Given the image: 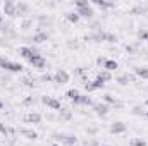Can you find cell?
Masks as SVG:
<instances>
[{
	"instance_id": "22",
	"label": "cell",
	"mask_w": 148,
	"mask_h": 146,
	"mask_svg": "<svg viewBox=\"0 0 148 146\" xmlns=\"http://www.w3.org/2000/svg\"><path fill=\"white\" fill-rule=\"evenodd\" d=\"M21 134L26 136L28 139H36L38 138V134L35 132V131H31V129H21Z\"/></svg>"
},
{
	"instance_id": "15",
	"label": "cell",
	"mask_w": 148,
	"mask_h": 146,
	"mask_svg": "<svg viewBox=\"0 0 148 146\" xmlns=\"http://www.w3.org/2000/svg\"><path fill=\"white\" fill-rule=\"evenodd\" d=\"M76 105H84V107H90V105H91V107H93L95 103H93V100H91V98H90L88 95H81Z\"/></svg>"
},
{
	"instance_id": "11",
	"label": "cell",
	"mask_w": 148,
	"mask_h": 146,
	"mask_svg": "<svg viewBox=\"0 0 148 146\" xmlns=\"http://www.w3.org/2000/svg\"><path fill=\"white\" fill-rule=\"evenodd\" d=\"M102 65H103V71H109V72L115 71V69L119 67V64H117L115 60H110V59H105V60L102 62Z\"/></svg>"
},
{
	"instance_id": "26",
	"label": "cell",
	"mask_w": 148,
	"mask_h": 146,
	"mask_svg": "<svg viewBox=\"0 0 148 146\" xmlns=\"http://www.w3.org/2000/svg\"><path fill=\"white\" fill-rule=\"evenodd\" d=\"M131 12H133V14H143V12H147V7H145V5H138V7H134Z\"/></svg>"
},
{
	"instance_id": "32",
	"label": "cell",
	"mask_w": 148,
	"mask_h": 146,
	"mask_svg": "<svg viewBox=\"0 0 148 146\" xmlns=\"http://www.w3.org/2000/svg\"><path fill=\"white\" fill-rule=\"evenodd\" d=\"M0 132H2V134H7V132H9L7 127H5V124H2V122H0Z\"/></svg>"
},
{
	"instance_id": "6",
	"label": "cell",
	"mask_w": 148,
	"mask_h": 146,
	"mask_svg": "<svg viewBox=\"0 0 148 146\" xmlns=\"http://www.w3.org/2000/svg\"><path fill=\"white\" fill-rule=\"evenodd\" d=\"M53 81L59 84H66V83H69V74L64 69H57V72L53 74Z\"/></svg>"
},
{
	"instance_id": "37",
	"label": "cell",
	"mask_w": 148,
	"mask_h": 146,
	"mask_svg": "<svg viewBox=\"0 0 148 146\" xmlns=\"http://www.w3.org/2000/svg\"><path fill=\"white\" fill-rule=\"evenodd\" d=\"M145 105H147V107H148V98H147V100H145Z\"/></svg>"
},
{
	"instance_id": "33",
	"label": "cell",
	"mask_w": 148,
	"mask_h": 146,
	"mask_svg": "<svg viewBox=\"0 0 148 146\" xmlns=\"http://www.w3.org/2000/svg\"><path fill=\"white\" fill-rule=\"evenodd\" d=\"M88 134H97V127H90L88 129Z\"/></svg>"
},
{
	"instance_id": "5",
	"label": "cell",
	"mask_w": 148,
	"mask_h": 146,
	"mask_svg": "<svg viewBox=\"0 0 148 146\" xmlns=\"http://www.w3.org/2000/svg\"><path fill=\"white\" fill-rule=\"evenodd\" d=\"M105 86V83L102 81V79H95V81H88V83H84V88H86V91H97V89H100V88H103Z\"/></svg>"
},
{
	"instance_id": "2",
	"label": "cell",
	"mask_w": 148,
	"mask_h": 146,
	"mask_svg": "<svg viewBox=\"0 0 148 146\" xmlns=\"http://www.w3.org/2000/svg\"><path fill=\"white\" fill-rule=\"evenodd\" d=\"M53 139H57V141H60V143H64L66 146H74L77 143V138L73 136V134H59V132H55L53 134Z\"/></svg>"
},
{
	"instance_id": "16",
	"label": "cell",
	"mask_w": 148,
	"mask_h": 146,
	"mask_svg": "<svg viewBox=\"0 0 148 146\" xmlns=\"http://www.w3.org/2000/svg\"><path fill=\"white\" fill-rule=\"evenodd\" d=\"M47 40H48V33H45V31H38L36 35H33V41L35 43H43Z\"/></svg>"
},
{
	"instance_id": "25",
	"label": "cell",
	"mask_w": 148,
	"mask_h": 146,
	"mask_svg": "<svg viewBox=\"0 0 148 146\" xmlns=\"http://www.w3.org/2000/svg\"><path fill=\"white\" fill-rule=\"evenodd\" d=\"M131 146H147V143L140 138H134V139H131Z\"/></svg>"
},
{
	"instance_id": "38",
	"label": "cell",
	"mask_w": 148,
	"mask_h": 146,
	"mask_svg": "<svg viewBox=\"0 0 148 146\" xmlns=\"http://www.w3.org/2000/svg\"><path fill=\"white\" fill-rule=\"evenodd\" d=\"M48 146H59V145H48Z\"/></svg>"
},
{
	"instance_id": "34",
	"label": "cell",
	"mask_w": 148,
	"mask_h": 146,
	"mask_svg": "<svg viewBox=\"0 0 148 146\" xmlns=\"http://www.w3.org/2000/svg\"><path fill=\"white\" fill-rule=\"evenodd\" d=\"M24 103H26V105H31V103H33V98H26Z\"/></svg>"
},
{
	"instance_id": "8",
	"label": "cell",
	"mask_w": 148,
	"mask_h": 146,
	"mask_svg": "<svg viewBox=\"0 0 148 146\" xmlns=\"http://www.w3.org/2000/svg\"><path fill=\"white\" fill-rule=\"evenodd\" d=\"M93 110H95V113H97V115H102V117H103V115H107V113H109L110 107H109L107 103H95V105H93Z\"/></svg>"
},
{
	"instance_id": "9",
	"label": "cell",
	"mask_w": 148,
	"mask_h": 146,
	"mask_svg": "<svg viewBox=\"0 0 148 146\" xmlns=\"http://www.w3.org/2000/svg\"><path fill=\"white\" fill-rule=\"evenodd\" d=\"M126 124H122V122H114L110 126V132L112 134H122V132H126Z\"/></svg>"
},
{
	"instance_id": "21",
	"label": "cell",
	"mask_w": 148,
	"mask_h": 146,
	"mask_svg": "<svg viewBox=\"0 0 148 146\" xmlns=\"http://www.w3.org/2000/svg\"><path fill=\"white\" fill-rule=\"evenodd\" d=\"M66 19L69 21V23H73V24H76L81 17H79V14L77 12H66Z\"/></svg>"
},
{
	"instance_id": "20",
	"label": "cell",
	"mask_w": 148,
	"mask_h": 146,
	"mask_svg": "<svg viewBox=\"0 0 148 146\" xmlns=\"http://www.w3.org/2000/svg\"><path fill=\"white\" fill-rule=\"evenodd\" d=\"M117 81H119L121 84H129L131 81H134V77H133L131 74H122V76H119V77H117Z\"/></svg>"
},
{
	"instance_id": "18",
	"label": "cell",
	"mask_w": 148,
	"mask_h": 146,
	"mask_svg": "<svg viewBox=\"0 0 148 146\" xmlns=\"http://www.w3.org/2000/svg\"><path fill=\"white\" fill-rule=\"evenodd\" d=\"M134 72L141 79H148V67H134Z\"/></svg>"
},
{
	"instance_id": "1",
	"label": "cell",
	"mask_w": 148,
	"mask_h": 146,
	"mask_svg": "<svg viewBox=\"0 0 148 146\" xmlns=\"http://www.w3.org/2000/svg\"><path fill=\"white\" fill-rule=\"evenodd\" d=\"M0 69H3V71H9V72H21L24 67H23L21 64H17V62H12V60L5 59L3 55H0Z\"/></svg>"
},
{
	"instance_id": "19",
	"label": "cell",
	"mask_w": 148,
	"mask_h": 146,
	"mask_svg": "<svg viewBox=\"0 0 148 146\" xmlns=\"http://www.w3.org/2000/svg\"><path fill=\"white\" fill-rule=\"evenodd\" d=\"M71 117H73L71 110H67V108H60L59 110V119H60V120H69Z\"/></svg>"
},
{
	"instance_id": "17",
	"label": "cell",
	"mask_w": 148,
	"mask_h": 146,
	"mask_svg": "<svg viewBox=\"0 0 148 146\" xmlns=\"http://www.w3.org/2000/svg\"><path fill=\"white\" fill-rule=\"evenodd\" d=\"M66 96H67L71 102L77 103V100H79V96H81V95H79V91H77V89H69V91L66 93Z\"/></svg>"
},
{
	"instance_id": "30",
	"label": "cell",
	"mask_w": 148,
	"mask_h": 146,
	"mask_svg": "<svg viewBox=\"0 0 148 146\" xmlns=\"http://www.w3.org/2000/svg\"><path fill=\"white\" fill-rule=\"evenodd\" d=\"M41 81H53V77H52L50 74H43V76H41Z\"/></svg>"
},
{
	"instance_id": "3",
	"label": "cell",
	"mask_w": 148,
	"mask_h": 146,
	"mask_svg": "<svg viewBox=\"0 0 148 146\" xmlns=\"http://www.w3.org/2000/svg\"><path fill=\"white\" fill-rule=\"evenodd\" d=\"M41 103H43V105H47L48 108L57 110V112L62 108L60 102H59V100H55V98H52V96H41Z\"/></svg>"
},
{
	"instance_id": "27",
	"label": "cell",
	"mask_w": 148,
	"mask_h": 146,
	"mask_svg": "<svg viewBox=\"0 0 148 146\" xmlns=\"http://www.w3.org/2000/svg\"><path fill=\"white\" fill-rule=\"evenodd\" d=\"M74 5H76V9H81V7H86V5H90V2H88V0H77Z\"/></svg>"
},
{
	"instance_id": "40",
	"label": "cell",
	"mask_w": 148,
	"mask_h": 146,
	"mask_svg": "<svg viewBox=\"0 0 148 146\" xmlns=\"http://www.w3.org/2000/svg\"><path fill=\"white\" fill-rule=\"evenodd\" d=\"M103 146H110V145H103Z\"/></svg>"
},
{
	"instance_id": "31",
	"label": "cell",
	"mask_w": 148,
	"mask_h": 146,
	"mask_svg": "<svg viewBox=\"0 0 148 146\" xmlns=\"http://www.w3.org/2000/svg\"><path fill=\"white\" fill-rule=\"evenodd\" d=\"M84 145L86 146H98L97 141H93V139H88V141H84Z\"/></svg>"
},
{
	"instance_id": "23",
	"label": "cell",
	"mask_w": 148,
	"mask_h": 146,
	"mask_svg": "<svg viewBox=\"0 0 148 146\" xmlns=\"http://www.w3.org/2000/svg\"><path fill=\"white\" fill-rule=\"evenodd\" d=\"M93 5H97V7H100V9H110L114 3H112V2H105V0H95Z\"/></svg>"
},
{
	"instance_id": "13",
	"label": "cell",
	"mask_w": 148,
	"mask_h": 146,
	"mask_svg": "<svg viewBox=\"0 0 148 146\" xmlns=\"http://www.w3.org/2000/svg\"><path fill=\"white\" fill-rule=\"evenodd\" d=\"M26 122H29V124H40L41 122V115L38 112H31V113H28Z\"/></svg>"
},
{
	"instance_id": "35",
	"label": "cell",
	"mask_w": 148,
	"mask_h": 146,
	"mask_svg": "<svg viewBox=\"0 0 148 146\" xmlns=\"http://www.w3.org/2000/svg\"><path fill=\"white\" fill-rule=\"evenodd\" d=\"M3 108V102H2V100H0V110Z\"/></svg>"
},
{
	"instance_id": "24",
	"label": "cell",
	"mask_w": 148,
	"mask_h": 146,
	"mask_svg": "<svg viewBox=\"0 0 148 146\" xmlns=\"http://www.w3.org/2000/svg\"><path fill=\"white\" fill-rule=\"evenodd\" d=\"M97 77H98V79H102L103 83H107V81H110V79H112V74L109 72V71H102V72H98Z\"/></svg>"
},
{
	"instance_id": "7",
	"label": "cell",
	"mask_w": 148,
	"mask_h": 146,
	"mask_svg": "<svg viewBox=\"0 0 148 146\" xmlns=\"http://www.w3.org/2000/svg\"><path fill=\"white\" fill-rule=\"evenodd\" d=\"M76 12L79 14V17H84V19H90V17H93V14H95V10H93L91 3H90V5H86V7L76 9Z\"/></svg>"
},
{
	"instance_id": "39",
	"label": "cell",
	"mask_w": 148,
	"mask_h": 146,
	"mask_svg": "<svg viewBox=\"0 0 148 146\" xmlns=\"http://www.w3.org/2000/svg\"><path fill=\"white\" fill-rule=\"evenodd\" d=\"M145 115H147V117H148V112H147V113H145Z\"/></svg>"
},
{
	"instance_id": "29",
	"label": "cell",
	"mask_w": 148,
	"mask_h": 146,
	"mask_svg": "<svg viewBox=\"0 0 148 146\" xmlns=\"http://www.w3.org/2000/svg\"><path fill=\"white\" fill-rule=\"evenodd\" d=\"M133 113H136V115H143L145 112H143L141 107H134V108H133Z\"/></svg>"
},
{
	"instance_id": "4",
	"label": "cell",
	"mask_w": 148,
	"mask_h": 146,
	"mask_svg": "<svg viewBox=\"0 0 148 146\" xmlns=\"http://www.w3.org/2000/svg\"><path fill=\"white\" fill-rule=\"evenodd\" d=\"M19 55L24 57V59L29 62L31 59H35V57L38 55V52L33 48V46H21V48H19Z\"/></svg>"
},
{
	"instance_id": "12",
	"label": "cell",
	"mask_w": 148,
	"mask_h": 146,
	"mask_svg": "<svg viewBox=\"0 0 148 146\" xmlns=\"http://www.w3.org/2000/svg\"><path fill=\"white\" fill-rule=\"evenodd\" d=\"M29 64H31L33 67H36V69H43L47 62H45V59H43V57H41V55L38 53L35 59H31V60H29Z\"/></svg>"
},
{
	"instance_id": "10",
	"label": "cell",
	"mask_w": 148,
	"mask_h": 146,
	"mask_svg": "<svg viewBox=\"0 0 148 146\" xmlns=\"http://www.w3.org/2000/svg\"><path fill=\"white\" fill-rule=\"evenodd\" d=\"M3 12H5L7 16H16V14H17V12H16V3L10 2V0H7V2L3 3Z\"/></svg>"
},
{
	"instance_id": "36",
	"label": "cell",
	"mask_w": 148,
	"mask_h": 146,
	"mask_svg": "<svg viewBox=\"0 0 148 146\" xmlns=\"http://www.w3.org/2000/svg\"><path fill=\"white\" fill-rule=\"evenodd\" d=\"M2 23H3V19H2V16H0V26H2Z\"/></svg>"
},
{
	"instance_id": "14",
	"label": "cell",
	"mask_w": 148,
	"mask_h": 146,
	"mask_svg": "<svg viewBox=\"0 0 148 146\" xmlns=\"http://www.w3.org/2000/svg\"><path fill=\"white\" fill-rule=\"evenodd\" d=\"M28 10H29V5H28L26 2H16V12H17V14L23 16V14H26Z\"/></svg>"
},
{
	"instance_id": "28",
	"label": "cell",
	"mask_w": 148,
	"mask_h": 146,
	"mask_svg": "<svg viewBox=\"0 0 148 146\" xmlns=\"http://www.w3.org/2000/svg\"><path fill=\"white\" fill-rule=\"evenodd\" d=\"M23 83H24L26 86H33V84H35V79H31V77H24Z\"/></svg>"
}]
</instances>
